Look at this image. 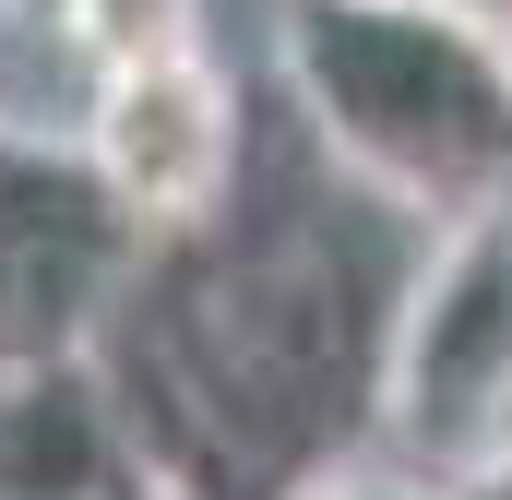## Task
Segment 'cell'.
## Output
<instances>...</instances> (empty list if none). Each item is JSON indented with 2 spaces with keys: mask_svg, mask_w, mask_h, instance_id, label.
Listing matches in <instances>:
<instances>
[{
  "mask_svg": "<svg viewBox=\"0 0 512 500\" xmlns=\"http://www.w3.org/2000/svg\"><path fill=\"white\" fill-rule=\"evenodd\" d=\"M489 441H512V203L429 227L382 334V417L370 453L405 477H465Z\"/></svg>",
  "mask_w": 512,
  "mask_h": 500,
  "instance_id": "obj_3",
  "label": "cell"
},
{
  "mask_svg": "<svg viewBox=\"0 0 512 500\" xmlns=\"http://www.w3.org/2000/svg\"><path fill=\"white\" fill-rule=\"evenodd\" d=\"M143 441L120 393L84 358H24L0 370V500H143Z\"/></svg>",
  "mask_w": 512,
  "mask_h": 500,
  "instance_id": "obj_6",
  "label": "cell"
},
{
  "mask_svg": "<svg viewBox=\"0 0 512 500\" xmlns=\"http://www.w3.org/2000/svg\"><path fill=\"white\" fill-rule=\"evenodd\" d=\"M334 500H441V489H429V477H405V465H346Z\"/></svg>",
  "mask_w": 512,
  "mask_h": 500,
  "instance_id": "obj_8",
  "label": "cell"
},
{
  "mask_svg": "<svg viewBox=\"0 0 512 500\" xmlns=\"http://www.w3.org/2000/svg\"><path fill=\"white\" fill-rule=\"evenodd\" d=\"M298 500H334V489H298Z\"/></svg>",
  "mask_w": 512,
  "mask_h": 500,
  "instance_id": "obj_12",
  "label": "cell"
},
{
  "mask_svg": "<svg viewBox=\"0 0 512 500\" xmlns=\"http://www.w3.org/2000/svg\"><path fill=\"white\" fill-rule=\"evenodd\" d=\"M72 143H84V167L108 179V203L143 239H179V227H203L239 191L251 120H239V84H227L215 48H155V60L96 72Z\"/></svg>",
  "mask_w": 512,
  "mask_h": 500,
  "instance_id": "obj_5",
  "label": "cell"
},
{
  "mask_svg": "<svg viewBox=\"0 0 512 500\" xmlns=\"http://www.w3.org/2000/svg\"><path fill=\"white\" fill-rule=\"evenodd\" d=\"M143 500H191V489H143Z\"/></svg>",
  "mask_w": 512,
  "mask_h": 500,
  "instance_id": "obj_11",
  "label": "cell"
},
{
  "mask_svg": "<svg viewBox=\"0 0 512 500\" xmlns=\"http://www.w3.org/2000/svg\"><path fill=\"white\" fill-rule=\"evenodd\" d=\"M48 12L72 24V48H84L96 72L155 60V48H203V0H48Z\"/></svg>",
  "mask_w": 512,
  "mask_h": 500,
  "instance_id": "obj_7",
  "label": "cell"
},
{
  "mask_svg": "<svg viewBox=\"0 0 512 500\" xmlns=\"http://www.w3.org/2000/svg\"><path fill=\"white\" fill-rule=\"evenodd\" d=\"M441 12H477V24H501V36H512V0H441Z\"/></svg>",
  "mask_w": 512,
  "mask_h": 500,
  "instance_id": "obj_10",
  "label": "cell"
},
{
  "mask_svg": "<svg viewBox=\"0 0 512 500\" xmlns=\"http://www.w3.org/2000/svg\"><path fill=\"white\" fill-rule=\"evenodd\" d=\"M274 84L310 155L393 227L512 203V36L441 0H274Z\"/></svg>",
  "mask_w": 512,
  "mask_h": 500,
  "instance_id": "obj_2",
  "label": "cell"
},
{
  "mask_svg": "<svg viewBox=\"0 0 512 500\" xmlns=\"http://www.w3.org/2000/svg\"><path fill=\"white\" fill-rule=\"evenodd\" d=\"M334 203H251L227 191L203 227L143 239V274L120 286L96 370L120 393L143 477L191 500H298L370 465L382 417V334L405 262H370Z\"/></svg>",
  "mask_w": 512,
  "mask_h": 500,
  "instance_id": "obj_1",
  "label": "cell"
},
{
  "mask_svg": "<svg viewBox=\"0 0 512 500\" xmlns=\"http://www.w3.org/2000/svg\"><path fill=\"white\" fill-rule=\"evenodd\" d=\"M441 500H512V441H489L465 477H441Z\"/></svg>",
  "mask_w": 512,
  "mask_h": 500,
  "instance_id": "obj_9",
  "label": "cell"
},
{
  "mask_svg": "<svg viewBox=\"0 0 512 500\" xmlns=\"http://www.w3.org/2000/svg\"><path fill=\"white\" fill-rule=\"evenodd\" d=\"M131 274H143V227L108 203L84 143L0 131V370L84 358Z\"/></svg>",
  "mask_w": 512,
  "mask_h": 500,
  "instance_id": "obj_4",
  "label": "cell"
}]
</instances>
